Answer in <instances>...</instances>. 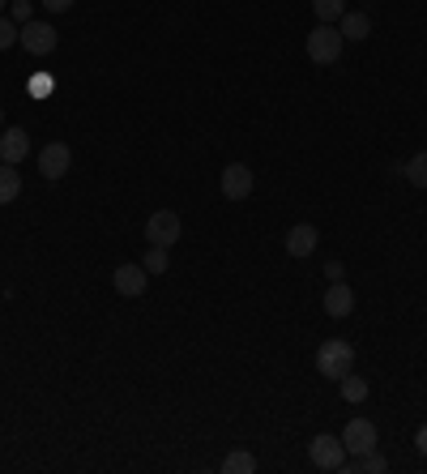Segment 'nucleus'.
Instances as JSON below:
<instances>
[{
	"mask_svg": "<svg viewBox=\"0 0 427 474\" xmlns=\"http://www.w3.org/2000/svg\"><path fill=\"white\" fill-rule=\"evenodd\" d=\"M68 167H73V150L65 141H51V146L39 150V171H43V180H65Z\"/></svg>",
	"mask_w": 427,
	"mask_h": 474,
	"instance_id": "obj_7",
	"label": "nucleus"
},
{
	"mask_svg": "<svg viewBox=\"0 0 427 474\" xmlns=\"http://www.w3.org/2000/svg\"><path fill=\"white\" fill-rule=\"evenodd\" d=\"M31 159V137H26V129H0V163H9V167H17V163H26Z\"/></svg>",
	"mask_w": 427,
	"mask_h": 474,
	"instance_id": "obj_9",
	"label": "nucleus"
},
{
	"mask_svg": "<svg viewBox=\"0 0 427 474\" xmlns=\"http://www.w3.org/2000/svg\"><path fill=\"white\" fill-rule=\"evenodd\" d=\"M22 196V176H17V167L0 163V205H9Z\"/></svg>",
	"mask_w": 427,
	"mask_h": 474,
	"instance_id": "obj_15",
	"label": "nucleus"
},
{
	"mask_svg": "<svg viewBox=\"0 0 427 474\" xmlns=\"http://www.w3.org/2000/svg\"><path fill=\"white\" fill-rule=\"evenodd\" d=\"M350 368H355V346L346 342V338H329V342H321V351H316V372H321V377L342 380Z\"/></svg>",
	"mask_w": 427,
	"mask_h": 474,
	"instance_id": "obj_1",
	"label": "nucleus"
},
{
	"mask_svg": "<svg viewBox=\"0 0 427 474\" xmlns=\"http://www.w3.org/2000/svg\"><path fill=\"white\" fill-rule=\"evenodd\" d=\"M180 235H184V223H180V214L176 210H154L146 218V240L150 244L171 248V244H180Z\"/></svg>",
	"mask_w": 427,
	"mask_h": 474,
	"instance_id": "obj_3",
	"label": "nucleus"
},
{
	"mask_svg": "<svg viewBox=\"0 0 427 474\" xmlns=\"http://www.w3.org/2000/svg\"><path fill=\"white\" fill-rule=\"evenodd\" d=\"M146 282H150L146 265H120V269L112 274L115 295H124V299H137V295H146Z\"/></svg>",
	"mask_w": 427,
	"mask_h": 474,
	"instance_id": "obj_10",
	"label": "nucleus"
},
{
	"mask_svg": "<svg viewBox=\"0 0 427 474\" xmlns=\"http://www.w3.org/2000/svg\"><path fill=\"white\" fill-rule=\"evenodd\" d=\"M342 274H346L342 261H329V265H325V278H329V282H342Z\"/></svg>",
	"mask_w": 427,
	"mask_h": 474,
	"instance_id": "obj_24",
	"label": "nucleus"
},
{
	"mask_svg": "<svg viewBox=\"0 0 427 474\" xmlns=\"http://www.w3.org/2000/svg\"><path fill=\"white\" fill-rule=\"evenodd\" d=\"M146 274H167V265H171V257H167V248H159V244H150L146 248Z\"/></svg>",
	"mask_w": 427,
	"mask_h": 474,
	"instance_id": "obj_20",
	"label": "nucleus"
},
{
	"mask_svg": "<svg viewBox=\"0 0 427 474\" xmlns=\"http://www.w3.org/2000/svg\"><path fill=\"white\" fill-rule=\"evenodd\" d=\"M338 389H342L346 402H363V397H368V380L355 377V372H346V377L338 380Z\"/></svg>",
	"mask_w": 427,
	"mask_h": 474,
	"instance_id": "obj_19",
	"label": "nucleus"
},
{
	"mask_svg": "<svg viewBox=\"0 0 427 474\" xmlns=\"http://www.w3.org/2000/svg\"><path fill=\"white\" fill-rule=\"evenodd\" d=\"M338 34L350 39V43H363V39L372 34V17L359 14V9H346V14L338 17Z\"/></svg>",
	"mask_w": 427,
	"mask_h": 474,
	"instance_id": "obj_12",
	"label": "nucleus"
},
{
	"mask_svg": "<svg viewBox=\"0 0 427 474\" xmlns=\"http://www.w3.org/2000/svg\"><path fill=\"white\" fill-rule=\"evenodd\" d=\"M321 304H325L329 316H350V312H355V291H350L346 282H329V291Z\"/></svg>",
	"mask_w": 427,
	"mask_h": 474,
	"instance_id": "obj_13",
	"label": "nucleus"
},
{
	"mask_svg": "<svg viewBox=\"0 0 427 474\" xmlns=\"http://www.w3.org/2000/svg\"><path fill=\"white\" fill-rule=\"evenodd\" d=\"M43 9L48 14H65V9H73V0H43Z\"/></svg>",
	"mask_w": 427,
	"mask_h": 474,
	"instance_id": "obj_25",
	"label": "nucleus"
},
{
	"mask_svg": "<svg viewBox=\"0 0 427 474\" xmlns=\"http://www.w3.org/2000/svg\"><path fill=\"white\" fill-rule=\"evenodd\" d=\"M252 470H257V458L248 449H235V453L223 458V474H252Z\"/></svg>",
	"mask_w": 427,
	"mask_h": 474,
	"instance_id": "obj_17",
	"label": "nucleus"
},
{
	"mask_svg": "<svg viewBox=\"0 0 427 474\" xmlns=\"http://www.w3.org/2000/svg\"><path fill=\"white\" fill-rule=\"evenodd\" d=\"M308 458H313L316 470H342V461H346V444L342 436H316L313 444H308Z\"/></svg>",
	"mask_w": 427,
	"mask_h": 474,
	"instance_id": "obj_5",
	"label": "nucleus"
},
{
	"mask_svg": "<svg viewBox=\"0 0 427 474\" xmlns=\"http://www.w3.org/2000/svg\"><path fill=\"white\" fill-rule=\"evenodd\" d=\"M316 244H321V235H316L313 223H299V227L286 231V252H291L295 261H299V257H313Z\"/></svg>",
	"mask_w": 427,
	"mask_h": 474,
	"instance_id": "obj_11",
	"label": "nucleus"
},
{
	"mask_svg": "<svg viewBox=\"0 0 427 474\" xmlns=\"http://www.w3.org/2000/svg\"><path fill=\"white\" fill-rule=\"evenodd\" d=\"M313 14H316V22L333 26V22L346 14V0H313Z\"/></svg>",
	"mask_w": 427,
	"mask_h": 474,
	"instance_id": "obj_18",
	"label": "nucleus"
},
{
	"mask_svg": "<svg viewBox=\"0 0 427 474\" xmlns=\"http://www.w3.org/2000/svg\"><path fill=\"white\" fill-rule=\"evenodd\" d=\"M0 9H5V0H0Z\"/></svg>",
	"mask_w": 427,
	"mask_h": 474,
	"instance_id": "obj_28",
	"label": "nucleus"
},
{
	"mask_svg": "<svg viewBox=\"0 0 427 474\" xmlns=\"http://www.w3.org/2000/svg\"><path fill=\"white\" fill-rule=\"evenodd\" d=\"M342 444H346V458H363L377 449V424L372 419H350L342 432Z\"/></svg>",
	"mask_w": 427,
	"mask_h": 474,
	"instance_id": "obj_6",
	"label": "nucleus"
},
{
	"mask_svg": "<svg viewBox=\"0 0 427 474\" xmlns=\"http://www.w3.org/2000/svg\"><path fill=\"white\" fill-rule=\"evenodd\" d=\"M0 129H5V107H0Z\"/></svg>",
	"mask_w": 427,
	"mask_h": 474,
	"instance_id": "obj_27",
	"label": "nucleus"
},
{
	"mask_svg": "<svg viewBox=\"0 0 427 474\" xmlns=\"http://www.w3.org/2000/svg\"><path fill=\"white\" fill-rule=\"evenodd\" d=\"M414 444H419V453H423V458H427V424L419 427V436H414Z\"/></svg>",
	"mask_w": 427,
	"mask_h": 474,
	"instance_id": "obj_26",
	"label": "nucleus"
},
{
	"mask_svg": "<svg viewBox=\"0 0 427 474\" xmlns=\"http://www.w3.org/2000/svg\"><path fill=\"white\" fill-rule=\"evenodd\" d=\"M342 48H346V39L338 34V26L316 22L313 34H308V60H313V65H338Z\"/></svg>",
	"mask_w": 427,
	"mask_h": 474,
	"instance_id": "obj_2",
	"label": "nucleus"
},
{
	"mask_svg": "<svg viewBox=\"0 0 427 474\" xmlns=\"http://www.w3.org/2000/svg\"><path fill=\"white\" fill-rule=\"evenodd\" d=\"M252 184H257V176L248 171V163H227L223 167V196H227V201H248Z\"/></svg>",
	"mask_w": 427,
	"mask_h": 474,
	"instance_id": "obj_8",
	"label": "nucleus"
},
{
	"mask_svg": "<svg viewBox=\"0 0 427 474\" xmlns=\"http://www.w3.org/2000/svg\"><path fill=\"white\" fill-rule=\"evenodd\" d=\"M397 171H402V176H406L414 188H427V150H419L414 159H406V163L397 167Z\"/></svg>",
	"mask_w": 427,
	"mask_h": 474,
	"instance_id": "obj_16",
	"label": "nucleus"
},
{
	"mask_svg": "<svg viewBox=\"0 0 427 474\" xmlns=\"http://www.w3.org/2000/svg\"><path fill=\"white\" fill-rule=\"evenodd\" d=\"M17 43L31 51V56H51V51H56V43H60V31L34 17V22H26V26H22V39H17Z\"/></svg>",
	"mask_w": 427,
	"mask_h": 474,
	"instance_id": "obj_4",
	"label": "nucleus"
},
{
	"mask_svg": "<svg viewBox=\"0 0 427 474\" xmlns=\"http://www.w3.org/2000/svg\"><path fill=\"white\" fill-rule=\"evenodd\" d=\"M22 39V26H17L14 17H0V51H9Z\"/></svg>",
	"mask_w": 427,
	"mask_h": 474,
	"instance_id": "obj_21",
	"label": "nucleus"
},
{
	"mask_svg": "<svg viewBox=\"0 0 427 474\" xmlns=\"http://www.w3.org/2000/svg\"><path fill=\"white\" fill-rule=\"evenodd\" d=\"M14 22H17V26L34 22V5H31V0H14Z\"/></svg>",
	"mask_w": 427,
	"mask_h": 474,
	"instance_id": "obj_22",
	"label": "nucleus"
},
{
	"mask_svg": "<svg viewBox=\"0 0 427 474\" xmlns=\"http://www.w3.org/2000/svg\"><path fill=\"white\" fill-rule=\"evenodd\" d=\"M31 95H34V98H48V95H51V77H34V82H31Z\"/></svg>",
	"mask_w": 427,
	"mask_h": 474,
	"instance_id": "obj_23",
	"label": "nucleus"
},
{
	"mask_svg": "<svg viewBox=\"0 0 427 474\" xmlns=\"http://www.w3.org/2000/svg\"><path fill=\"white\" fill-rule=\"evenodd\" d=\"M342 470L346 474H385V470H389V461H385L377 449H372V453H363V458H346Z\"/></svg>",
	"mask_w": 427,
	"mask_h": 474,
	"instance_id": "obj_14",
	"label": "nucleus"
}]
</instances>
